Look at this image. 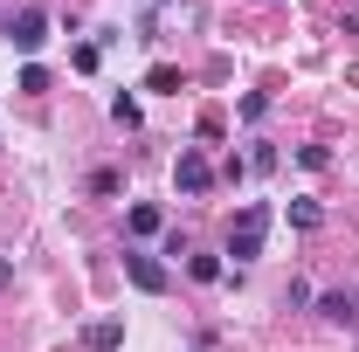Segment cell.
Segmentation results:
<instances>
[{"label": "cell", "instance_id": "9c48e42d", "mask_svg": "<svg viewBox=\"0 0 359 352\" xmlns=\"http://www.w3.org/2000/svg\"><path fill=\"white\" fill-rule=\"evenodd\" d=\"M145 90H159V97H173V90H180V69H173V62H152V76H145Z\"/></svg>", "mask_w": 359, "mask_h": 352}, {"label": "cell", "instance_id": "5bb4252c", "mask_svg": "<svg viewBox=\"0 0 359 352\" xmlns=\"http://www.w3.org/2000/svg\"><path fill=\"white\" fill-rule=\"evenodd\" d=\"M7 283H14V263H7V256H0V290H7Z\"/></svg>", "mask_w": 359, "mask_h": 352}, {"label": "cell", "instance_id": "6da1fadb", "mask_svg": "<svg viewBox=\"0 0 359 352\" xmlns=\"http://www.w3.org/2000/svg\"><path fill=\"white\" fill-rule=\"evenodd\" d=\"M263 235H269V201H249L242 215L228 221V256L235 263H256L263 256Z\"/></svg>", "mask_w": 359, "mask_h": 352}, {"label": "cell", "instance_id": "4fadbf2b", "mask_svg": "<svg viewBox=\"0 0 359 352\" xmlns=\"http://www.w3.org/2000/svg\"><path fill=\"white\" fill-rule=\"evenodd\" d=\"M21 90H28V97H42V90H48V69H42V62H28V69H21Z\"/></svg>", "mask_w": 359, "mask_h": 352}, {"label": "cell", "instance_id": "9a60e30c", "mask_svg": "<svg viewBox=\"0 0 359 352\" xmlns=\"http://www.w3.org/2000/svg\"><path fill=\"white\" fill-rule=\"evenodd\" d=\"M194 352H201V346H194Z\"/></svg>", "mask_w": 359, "mask_h": 352}, {"label": "cell", "instance_id": "8fae6325", "mask_svg": "<svg viewBox=\"0 0 359 352\" xmlns=\"http://www.w3.org/2000/svg\"><path fill=\"white\" fill-rule=\"evenodd\" d=\"M111 118H118L125 132H138V97H111Z\"/></svg>", "mask_w": 359, "mask_h": 352}, {"label": "cell", "instance_id": "277c9868", "mask_svg": "<svg viewBox=\"0 0 359 352\" xmlns=\"http://www.w3.org/2000/svg\"><path fill=\"white\" fill-rule=\"evenodd\" d=\"M173 187H180V194H208V187H215V166H208V152L180 145V159H173Z\"/></svg>", "mask_w": 359, "mask_h": 352}, {"label": "cell", "instance_id": "3957f363", "mask_svg": "<svg viewBox=\"0 0 359 352\" xmlns=\"http://www.w3.org/2000/svg\"><path fill=\"white\" fill-rule=\"evenodd\" d=\"M125 276H132V290H145V297H166V263L159 256H145V249H125Z\"/></svg>", "mask_w": 359, "mask_h": 352}, {"label": "cell", "instance_id": "52a82bcc", "mask_svg": "<svg viewBox=\"0 0 359 352\" xmlns=\"http://www.w3.org/2000/svg\"><path fill=\"white\" fill-rule=\"evenodd\" d=\"M290 221H297L304 235H318V228H325V208H318V201H290Z\"/></svg>", "mask_w": 359, "mask_h": 352}, {"label": "cell", "instance_id": "7c38bea8", "mask_svg": "<svg viewBox=\"0 0 359 352\" xmlns=\"http://www.w3.org/2000/svg\"><path fill=\"white\" fill-rule=\"evenodd\" d=\"M297 166H304V173H325V166H332V152H325V145H304V152H297Z\"/></svg>", "mask_w": 359, "mask_h": 352}, {"label": "cell", "instance_id": "30bf717a", "mask_svg": "<svg viewBox=\"0 0 359 352\" xmlns=\"http://www.w3.org/2000/svg\"><path fill=\"white\" fill-rule=\"evenodd\" d=\"M118 339H125V325H90V346L97 352H118Z\"/></svg>", "mask_w": 359, "mask_h": 352}, {"label": "cell", "instance_id": "ba28073f", "mask_svg": "<svg viewBox=\"0 0 359 352\" xmlns=\"http://www.w3.org/2000/svg\"><path fill=\"white\" fill-rule=\"evenodd\" d=\"M187 276L194 283H222V256H187Z\"/></svg>", "mask_w": 359, "mask_h": 352}, {"label": "cell", "instance_id": "8992f818", "mask_svg": "<svg viewBox=\"0 0 359 352\" xmlns=\"http://www.w3.org/2000/svg\"><path fill=\"white\" fill-rule=\"evenodd\" d=\"M132 235H159V228H166V215H159V208H152V201H132Z\"/></svg>", "mask_w": 359, "mask_h": 352}, {"label": "cell", "instance_id": "7a4b0ae2", "mask_svg": "<svg viewBox=\"0 0 359 352\" xmlns=\"http://www.w3.org/2000/svg\"><path fill=\"white\" fill-rule=\"evenodd\" d=\"M0 28H7V42L21 48V55H35V48L48 42V14H42V7H14Z\"/></svg>", "mask_w": 359, "mask_h": 352}, {"label": "cell", "instance_id": "5b68a950", "mask_svg": "<svg viewBox=\"0 0 359 352\" xmlns=\"http://www.w3.org/2000/svg\"><path fill=\"white\" fill-rule=\"evenodd\" d=\"M318 318H325V325H353L359 318V290H325V297H318Z\"/></svg>", "mask_w": 359, "mask_h": 352}]
</instances>
